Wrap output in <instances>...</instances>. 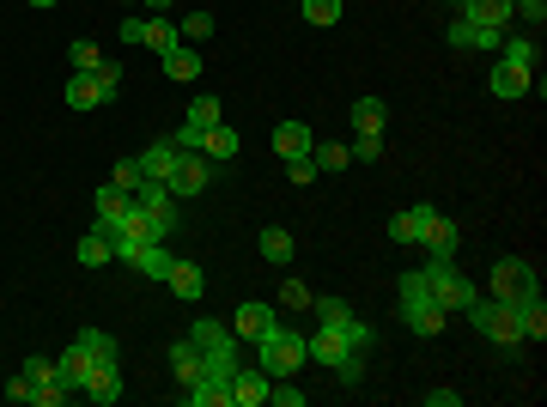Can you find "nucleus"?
I'll use <instances>...</instances> for the list:
<instances>
[{"instance_id": "nucleus-11", "label": "nucleus", "mask_w": 547, "mask_h": 407, "mask_svg": "<svg viewBox=\"0 0 547 407\" xmlns=\"http://www.w3.org/2000/svg\"><path fill=\"white\" fill-rule=\"evenodd\" d=\"M274 322H280V310H274L268 298H244V304H238V316H231V335L256 347V341H262V335L274 329Z\"/></svg>"}, {"instance_id": "nucleus-23", "label": "nucleus", "mask_w": 547, "mask_h": 407, "mask_svg": "<svg viewBox=\"0 0 547 407\" xmlns=\"http://www.w3.org/2000/svg\"><path fill=\"white\" fill-rule=\"evenodd\" d=\"M73 256H80V268H110V262H116V243H110V231L92 225L80 243H73Z\"/></svg>"}, {"instance_id": "nucleus-38", "label": "nucleus", "mask_w": 547, "mask_h": 407, "mask_svg": "<svg viewBox=\"0 0 547 407\" xmlns=\"http://www.w3.org/2000/svg\"><path fill=\"white\" fill-rule=\"evenodd\" d=\"M177 37H183V43H207V37H213V13H201V7H195V13H183Z\"/></svg>"}, {"instance_id": "nucleus-37", "label": "nucleus", "mask_w": 547, "mask_h": 407, "mask_svg": "<svg viewBox=\"0 0 547 407\" xmlns=\"http://www.w3.org/2000/svg\"><path fill=\"white\" fill-rule=\"evenodd\" d=\"M80 341H86V353L98 359V365H116L122 353H116V335H104V329H80Z\"/></svg>"}, {"instance_id": "nucleus-4", "label": "nucleus", "mask_w": 547, "mask_h": 407, "mask_svg": "<svg viewBox=\"0 0 547 407\" xmlns=\"http://www.w3.org/2000/svg\"><path fill=\"white\" fill-rule=\"evenodd\" d=\"M256 365H262L268 377H298V371L310 365V353H304V335H292L286 322H274V329L256 341Z\"/></svg>"}, {"instance_id": "nucleus-18", "label": "nucleus", "mask_w": 547, "mask_h": 407, "mask_svg": "<svg viewBox=\"0 0 547 407\" xmlns=\"http://www.w3.org/2000/svg\"><path fill=\"white\" fill-rule=\"evenodd\" d=\"M92 365H98V359L86 353V341H80V335H73V341L55 353V371H61V383H67V389H80V383L92 377Z\"/></svg>"}, {"instance_id": "nucleus-9", "label": "nucleus", "mask_w": 547, "mask_h": 407, "mask_svg": "<svg viewBox=\"0 0 547 407\" xmlns=\"http://www.w3.org/2000/svg\"><path fill=\"white\" fill-rule=\"evenodd\" d=\"M304 353L317 359L323 371H335V365H341L347 353H365V347H359V341H353L347 329H329V322H317V335H304Z\"/></svg>"}, {"instance_id": "nucleus-39", "label": "nucleus", "mask_w": 547, "mask_h": 407, "mask_svg": "<svg viewBox=\"0 0 547 407\" xmlns=\"http://www.w3.org/2000/svg\"><path fill=\"white\" fill-rule=\"evenodd\" d=\"M67 49H73V73H98V67H104V55H98V43H92V37L67 43Z\"/></svg>"}, {"instance_id": "nucleus-22", "label": "nucleus", "mask_w": 547, "mask_h": 407, "mask_svg": "<svg viewBox=\"0 0 547 407\" xmlns=\"http://www.w3.org/2000/svg\"><path fill=\"white\" fill-rule=\"evenodd\" d=\"M92 207H98V231H116V225H122V213L134 207V195H128V189H116V183H104V189L92 195Z\"/></svg>"}, {"instance_id": "nucleus-35", "label": "nucleus", "mask_w": 547, "mask_h": 407, "mask_svg": "<svg viewBox=\"0 0 547 407\" xmlns=\"http://www.w3.org/2000/svg\"><path fill=\"white\" fill-rule=\"evenodd\" d=\"M298 13L317 31H329V25H341V0H298Z\"/></svg>"}, {"instance_id": "nucleus-27", "label": "nucleus", "mask_w": 547, "mask_h": 407, "mask_svg": "<svg viewBox=\"0 0 547 407\" xmlns=\"http://www.w3.org/2000/svg\"><path fill=\"white\" fill-rule=\"evenodd\" d=\"M165 286H171L177 298H189V304H195V298L207 292V274H201L195 262H183V256H177V262H171V274H165Z\"/></svg>"}, {"instance_id": "nucleus-42", "label": "nucleus", "mask_w": 547, "mask_h": 407, "mask_svg": "<svg viewBox=\"0 0 547 407\" xmlns=\"http://www.w3.org/2000/svg\"><path fill=\"white\" fill-rule=\"evenodd\" d=\"M25 377H31V383H55L61 371H55V359H49V353H31V359H25Z\"/></svg>"}, {"instance_id": "nucleus-5", "label": "nucleus", "mask_w": 547, "mask_h": 407, "mask_svg": "<svg viewBox=\"0 0 547 407\" xmlns=\"http://www.w3.org/2000/svg\"><path fill=\"white\" fill-rule=\"evenodd\" d=\"M116 92H122V61H110V55H104L98 73H73L67 79V104L73 110H104V104H116Z\"/></svg>"}, {"instance_id": "nucleus-7", "label": "nucleus", "mask_w": 547, "mask_h": 407, "mask_svg": "<svg viewBox=\"0 0 547 407\" xmlns=\"http://www.w3.org/2000/svg\"><path fill=\"white\" fill-rule=\"evenodd\" d=\"M487 292H493V298H505V304H517L523 292H535V268H529L523 256H499V262H493V274H487Z\"/></svg>"}, {"instance_id": "nucleus-17", "label": "nucleus", "mask_w": 547, "mask_h": 407, "mask_svg": "<svg viewBox=\"0 0 547 407\" xmlns=\"http://www.w3.org/2000/svg\"><path fill=\"white\" fill-rule=\"evenodd\" d=\"M80 395L92 407H116L122 401V365H92V377L80 383Z\"/></svg>"}, {"instance_id": "nucleus-47", "label": "nucleus", "mask_w": 547, "mask_h": 407, "mask_svg": "<svg viewBox=\"0 0 547 407\" xmlns=\"http://www.w3.org/2000/svg\"><path fill=\"white\" fill-rule=\"evenodd\" d=\"M511 7H517L529 25H541V19H547V0H511Z\"/></svg>"}, {"instance_id": "nucleus-46", "label": "nucleus", "mask_w": 547, "mask_h": 407, "mask_svg": "<svg viewBox=\"0 0 547 407\" xmlns=\"http://www.w3.org/2000/svg\"><path fill=\"white\" fill-rule=\"evenodd\" d=\"M426 407H462V389H426Z\"/></svg>"}, {"instance_id": "nucleus-2", "label": "nucleus", "mask_w": 547, "mask_h": 407, "mask_svg": "<svg viewBox=\"0 0 547 407\" xmlns=\"http://www.w3.org/2000/svg\"><path fill=\"white\" fill-rule=\"evenodd\" d=\"M420 274H426V298H438L450 316H462L468 304L481 298V286H475V280H468V274H456V256H432Z\"/></svg>"}, {"instance_id": "nucleus-26", "label": "nucleus", "mask_w": 547, "mask_h": 407, "mask_svg": "<svg viewBox=\"0 0 547 407\" xmlns=\"http://www.w3.org/2000/svg\"><path fill=\"white\" fill-rule=\"evenodd\" d=\"M517 322H523V341H547V304H541V286L517 298Z\"/></svg>"}, {"instance_id": "nucleus-24", "label": "nucleus", "mask_w": 547, "mask_h": 407, "mask_svg": "<svg viewBox=\"0 0 547 407\" xmlns=\"http://www.w3.org/2000/svg\"><path fill=\"white\" fill-rule=\"evenodd\" d=\"M256 250H262V262H274V268H292V231L286 225H262V237H256Z\"/></svg>"}, {"instance_id": "nucleus-12", "label": "nucleus", "mask_w": 547, "mask_h": 407, "mask_svg": "<svg viewBox=\"0 0 547 407\" xmlns=\"http://www.w3.org/2000/svg\"><path fill=\"white\" fill-rule=\"evenodd\" d=\"M207 183H213V158H207V152H183V158H177V171H171V183H165V189H171V195L183 201V195H201Z\"/></svg>"}, {"instance_id": "nucleus-41", "label": "nucleus", "mask_w": 547, "mask_h": 407, "mask_svg": "<svg viewBox=\"0 0 547 407\" xmlns=\"http://www.w3.org/2000/svg\"><path fill=\"white\" fill-rule=\"evenodd\" d=\"M286 183H292V189L317 183V165H310V152H304V158H286Z\"/></svg>"}, {"instance_id": "nucleus-30", "label": "nucleus", "mask_w": 547, "mask_h": 407, "mask_svg": "<svg viewBox=\"0 0 547 407\" xmlns=\"http://www.w3.org/2000/svg\"><path fill=\"white\" fill-rule=\"evenodd\" d=\"M165 79H177V86H195V79H201V49L177 43V49L165 55Z\"/></svg>"}, {"instance_id": "nucleus-50", "label": "nucleus", "mask_w": 547, "mask_h": 407, "mask_svg": "<svg viewBox=\"0 0 547 407\" xmlns=\"http://www.w3.org/2000/svg\"><path fill=\"white\" fill-rule=\"evenodd\" d=\"M31 7H61V0H31Z\"/></svg>"}, {"instance_id": "nucleus-40", "label": "nucleus", "mask_w": 547, "mask_h": 407, "mask_svg": "<svg viewBox=\"0 0 547 407\" xmlns=\"http://www.w3.org/2000/svg\"><path fill=\"white\" fill-rule=\"evenodd\" d=\"M110 183H116V189H128V195H134V189H140V183H146V177H140V158H116V165H110Z\"/></svg>"}, {"instance_id": "nucleus-45", "label": "nucleus", "mask_w": 547, "mask_h": 407, "mask_svg": "<svg viewBox=\"0 0 547 407\" xmlns=\"http://www.w3.org/2000/svg\"><path fill=\"white\" fill-rule=\"evenodd\" d=\"M0 395H7V401H37V383H31V377L19 371V377H13L7 389H0Z\"/></svg>"}, {"instance_id": "nucleus-16", "label": "nucleus", "mask_w": 547, "mask_h": 407, "mask_svg": "<svg viewBox=\"0 0 547 407\" xmlns=\"http://www.w3.org/2000/svg\"><path fill=\"white\" fill-rule=\"evenodd\" d=\"M165 359H171V377H177V383H201V377H207V353H201L189 335H183V341H171V347H165Z\"/></svg>"}, {"instance_id": "nucleus-21", "label": "nucleus", "mask_w": 547, "mask_h": 407, "mask_svg": "<svg viewBox=\"0 0 547 407\" xmlns=\"http://www.w3.org/2000/svg\"><path fill=\"white\" fill-rule=\"evenodd\" d=\"M493 98H529V86H535V73L529 67H511V61H493Z\"/></svg>"}, {"instance_id": "nucleus-44", "label": "nucleus", "mask_w": 547, "mask_h": 407, "mask_svg": "<svg viewBox=\"0 0 547 407\" xmlns=\"http://www.w3.org/2000/svg\"><path fill=\"white\" fill-rule=\"evenodd\" d=\"M383 134H353V158H383Z\"/></svg>"}, {"instance_id": "nucleus-15", "label": "nucleus", "mask_w": 547, "mask_h": 407, "mask_svg": "<svg viewBox=\"0 0 547 407\" xmlns=\"http://www.w3.org/2000/svg\"><path fill=\"white\" fill-rule=\"evenodd\" d=\"M456 19H468V25H493V31H505V25L517 19V7H511V0H456Z\"/></svg>"}, {"instance_id": "nucleus-6", "label": "nucleus", "mask_w": 547, "mask_h": 407, "mask_svg": "<svg viewBox=\"0 0 547 407\" xmlns=\"http://www.w3.org/2000/svg\"><path fill=\"white\" fill-rule=\"evenodd\" d=\"M134 207L152 219V231H159V237H177V225H183V201H177L165 183H140V189H134Z\"/></svg>"}, {"instance_id": "nucleus-28", "label": "nucleus", "mask_w": 547, "mask_h": 407, "mask_svg": "<svg viewBox=\"0 0 547 407\" xmlns=\"http://www.w3.org/2000/svg\"><path fill=\"white\" fill-rule=\"evenodd\" d=\"M310 165H317V177H335V171L353 165V146H341V140H317V146H310Z\"/></svg>"}, {"instance_id": "nucleus-8", "label": "nucleus", "mask_w": 547, "mask_h": 407, "mask_svg": "<svg viewBox=\"0 0 547 407\" xmlns=\"http://www.w3.org/2000/svg\"><path fill=\"white\" fill-rule=\"evenodd\" d=\"M310 310H317V322H329V329H347V335L371 353V341H377V335H371V322H365L347 298H310Z\"/></svg>"}, {"instance_id": "nucleus-29", "label": "nucleus", "mask_w": 547, "mask_h": 407, "mask_svg": "<svg viewBox=\"0 0 547 407\" xmlns=\"http://www.w3.org/2000/svg\"><path fill=\"white\" fill-rule=\"evenodd\" d=\"M426 219H432V207H426V201H420V207H402L396 219H389V243H420Z\"/></svg>"}, {"instance_id": "nucleus-13", "label": "nucleus", "mask_w": 547, "mask_h": 407, "mask_svg": "<svg viewBox=\"0 0 547 407\" xmlns=\"http://www.w3.org/2000/svg\"><path fill=\"white\" fill-rule=\"evenodd\" d=\"M268 383H274V377H268L262 365H244V359H238V371H231V407H262V401H268Z\"/></svg>"}, {"instance_id": "nucleus-49", "label": "nucleus", "mask_w": 547, "mask_h": 407, "mask_svg": "<svg viewBox=\"0 0 547 407\" xmlns=\"http://www.w3.org/2000/svg\"><path fill=\"white\" fill-rule=\"evenodd\" d=\"M146 7H152V13H177V0H146Z\"/></svg>"}, {"instance_id": "nucleus-19", "label": "nucleus", "mask_w": 547, "mask_h": 407, "mask_svg": "<svg viewBox=\"0 0 547 407\" xmlns=\"http://www.w3.org/2000/svg\"><path fill=\"white\" fill-rule=\"evenodd\" d=\"M420 243H426L432 256H456V250H462V231H456V219H450V213H438V207H432V219H426Z\"/></svg>"}, {"instance_id": "nucleus-3", "label": "nucleus", "mask_w": 547, "mask_h": 407, "mask_svg": "<svg viewBox=\"0 0 547 407\" xmlns=\"http://www.w3.org/2000/svg\"><path fill=\"white\" fill-rule=\"evenodd\" d=\"M189 341L207 353V377H225V383H231V371H238V335H231V322H219V316H195Z\"/></svg>"}, {"instance_id": "nucleus-36", "label": "nucleus", "mask_w": 547, "mask_h": 407, "mask_svg": "<svg viewBox=\"0 0 547 407\" xmlns=\"http://www.w3.org/2000/svg\"><path fill=\"white\" fill-rule=\"evenodd\" d=\"M499 61L529 67V73H535V37H505V43H499Z\"/></svg>"}, {"instance_id": "nucleus-32", "label": "nucleus", "mask_w": 547, "mask_h": 407, "mask_svg": "<svg viewBox=\"0 0 547 407\" xmlns=\"http://www.w3.org/2000/svg\"><path fill=\"white\" fill-rule=\"evenodd\" d=\"M310 298H317V292H310L298 274H286L280 286H274V310H286V316H298V310H310Z\"/></svg>"}, {"instance_id": "nucleus-10", "label": "nucleus", "mask_w": 547, "mask_h": 407, "mask_svg": "<svg viewBox=\"0 0 547 407\" xmlns=\"http://www.w3.org/2000/svg\"><path fill=\"white\" fill-rule=\"evenodd\" d=\"M396 316L408 322V329H414L420 341H438V335L450 329V310H444L438 298H408V304H396Z\"/></svg>"}, {"instance_id": "nucleus-33", "label": "nucleus", "mask_w": 547, "mask_h": 407, "mask_svg": "<svg viewBox=\"0 0 547 407\" xmlns=\"http://www.w3.org/2000/svg\"><path fill=\"white\" fill-rule=\"evenodd\" d=\"M140 43H146L152 55H171V49H177L183 37H177V25H171L165 13H152V19H146V37H140Z\"/></svg>"}, {"instance_id": "nucleus-31", "label": "nucleus", "mask_w": 547, "mask_h": 407, "mask_svg": "<svg viewBox=\"0 0 547 407\" xmlns=\"http://www.w3.org/2000/svg\"><path fill=\"white\" fill-rule=\"evenodd\" d=\"M389 128V104L383 98H353V134H383Z\"/></svg>"}, {"instance_id": "nucleus-20", "label": "nucleus", "mask_w": 547, "mask_h": 407, "mask_svg": "<svg viewBox=\"0 0 547 407\" xmlns=\"http://www.w3.org/2000/svg\"><path fill=\"white\" fill-rule=\"evenodd\" d=\"M310 146H317L310 122H298V116H292V122H280V128H274V152H280V165H286V158H304Z\"/></svg>"}, {"instance_id": "nucleus-1", "label": "nucleus", "mask_w": 547, "mask_h": 407, "mask_svg": "<svg viewBox=\"0 0 547 407\" xmlns=\"http://www.w3.org/2000/svg\"><path fill=\"white\" fill-rule=\"evenodd\" d=\"M462 316L475 322V335H481V341H493V347H505V353H517V347H523L517 304H505V298H475V304H468Z\"/></svg>"}, {"instance_id": "nucleus-43", "label": "nucleus", "mask_w": 547, "mask_h": 407, "mask_svg": "<svg viewBox=\"0 0 547 407\" xmlns=\"http://www.w3.org/2000/svg\"><path fill=\"white\" fill-rule=\"evenodd\" d=\"M408 298H426V274H420V268L396 280V304H408Z\"/></svg>"}, {"instance_id": "nucleus-34", "label": "nucleus", "mask_w": 547, "mask_h": 407, "mask_svg": "<svg viewBox=\"0 0 547 407\" xmlns=\"http://www.w3.org/2000/svg\"><path fill=\"white\" fill-rule=\"evenodd\" d=\"M201 152L213 158V165H225V158H238V128H225V122H219V128H207V134H201Z\"/></svg>"}, {"instance_id": "nucleus-14", "label": "nucleus", "mask_w": 547, "mask_h": 407, "mask_svg": "<svg viewBox=\"0 0 547 407\" xmlns=\"http://www.w3.org/2000/svg\"><path fill=\"white\" fill-rule=\"evenodd\" d=\"M177 158H183V146H177L171 134H165V140H152V146L140 152V177H146V183H171Z\"/></svg>"}, {"instance_id": "nucleus-25", "label": "nucleus", "mask_w": 547, "mask_h": 407, "mask_svg": "<svg viewBox=\"0 0 547 407\" xmlns=\"http://www.w3.org/2000/svg\"><path fill=\"white\" fill-rule=\"evenodd\" d=\"M450 43H456V49H499V43H505V31H493V25H468V19H450Z\"/></svg>"}, {"instance_id": "nucleus-48", "label": "nucleus", "mask_w": 547, "mask_h": 407, "mask_svg": "<svg viewBox=\"0 0 547 407\" xmlns=\"http://www.w3.org/2000/svg\"><path fill=\"white\" fill-rule=\"evenodd\" d=\"M146 37V19H122V43H140Z\"/></svg>"}]
</instances>
